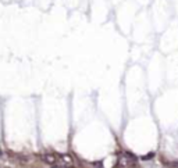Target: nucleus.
Returning a JSON list of instances; mask_svg holds the SVG:
<instances>
[{"label": "nucleus", "mask_w": 178, "mask_h": 168, "mask_svg": "<svg viewBox=\"0 0 178 168\" xmlns=\"http://www.w3.org/2000/svg\"><path fill=\"white\" fill-rule=\"evenodd\" d=\"M60 160H61V161H63L66 165H68V167H71V165L74 164L71 156H68V154H61V156H60Z\"/></svg>", "instance_id": "f257e3e1"}, {"label": "nucleus", "mask_w": 178, "mask_h": 168, "mask_svg": "<svg viewBox=\"0 0 178 168\" xmlns=\"http://www.w3.org/2000/svg\"><path fill=\"white\" fill-rule=\"evenodd\" d=\"M42 158L46 161L47 164H52V165H54V164H56V157H54V156H52V154H49V153L43 154Z\"/></svg>", "instance_id": "f03ea898"}, {"label": "nucleus", "mask_w": 178, "mask_h": 168, "mask_svg": "<svg viewBox=\"0 0 178 168\" xmlns=\"http://www.w3.org/2000/svg\"><path fill=\"white\" fill-rule=\"evenodd\" d=\"M153 156H155V153H150V154H147V156H145V157H143V160H149V158H152Z\"/></svg>", "instance_id": "7ed1b4c3"}, {"label": "nucleus", "mask_w": 178, "mask_h": 168, "mask_svg": "<svg viewBox=\"0 0 178 168\" xmlns=\"http://www.w3.org/2000/svg\"><path fill=\"white\" fill-rule=\"evenodd\" d=\"M93 167H102V163H93Z\"/></svg>", "instance_id": "20e7f679"}, {"label": "nucleus", "mask_w": 178, "mask_h": 168, "mask_svg": "<svg viewBox=\"0 0 178 168\" xmlns=\"http://www.w3.org/2000/svg\"><path fill=\"white\" fill-rule=\"evenodd\" d=\"M173 167H178V163H174V164H171Z\"/></svg>", "instance_id": "39448f33"}]
</instances>
